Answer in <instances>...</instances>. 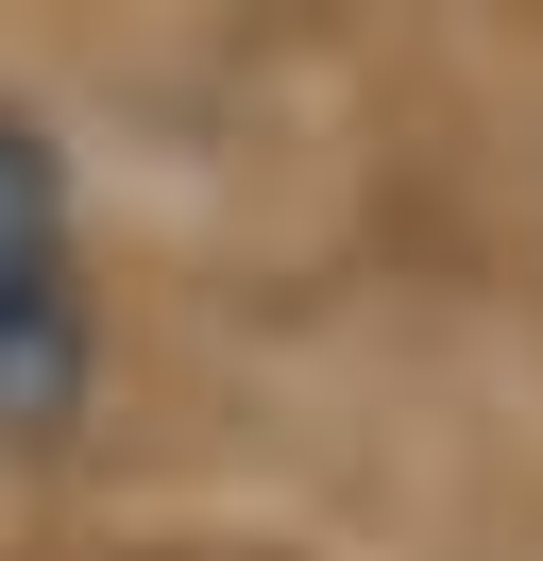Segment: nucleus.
Here are the masks:
<instances>
[{
	"mask_svg": "<svg viewBox=\"0 0 543 561\" xmlns=\"http://www.w3.org/2000/svg\"><path fill=\"white\" fill-rule=\"evenodd\" d=\"M85 409V273H68V171L0 103V443H51Z\"/></svg>",
	"mask_w": 543,
	"mask_h": 561,
	"instance_id": "nucleus-1",
	"label": "nucleus"
}]
</instances>
